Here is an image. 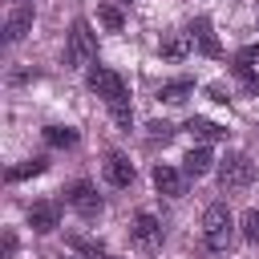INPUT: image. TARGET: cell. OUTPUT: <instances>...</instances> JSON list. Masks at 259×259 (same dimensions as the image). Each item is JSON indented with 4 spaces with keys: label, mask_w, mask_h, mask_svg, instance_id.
Returning <instances> with one entry per match:
<instances>
[{
    "label": "cell",
    "mask_w": 259,
    "mask_h": 259,
    "mask_svg": "<svg viewBox=\"0 0 259 259\" xmlns=\"http://www.w3.org/2000/svg\"><path fill=\"white\" fill-rule=\"evenodd\" d=\"M89 89L109 105V113H113V121L121 125V130H130V121H134V109H130V93H125V81L113 73V69H105V65H89Z\"/></svg>",
    "instance_id": "6da1fadb"
},
{
    "label": "cell",
    "mask_w": 259,
    "mask_h": 259,
    "mask_svg": "<svg viewBox=\"0 0 259 259\" xmlns=\"http://www.w3.org/2000/svg\"><path fill=\"white\" fill-rule=\"evenodd\" d=\"M202 239H206L210 251H227V247H231V239H235V219H231V210H227L223 202H210V206L202 210Z\"/></svg>",
    "instance_id": "7a4b0ae2"
},
{
    "label": "cell",
    "mask_w": 259,
    "mask_h": 259,
    "mask_svg": "<svg viewBox=\"0 0 259 259\" xmlns=\"http://www.w3.org/2000/svg\"><path fill=\"white\" fill-rule=\"evenodd\" d=\"M255 174H259V166L251 162V154H227L219 162V186L223 190H247L255 182Z\"/></svg>",
    "instance_id": "3957f363"
},
{
    "label": "cell",
    "mask_w": 259,
    "mask_h": 259,
    "mask_svg": "<svg viewBox=\"0 0 259 259\" xmlns=\"http://www.w3.org/2000/svg\"><path fill=\"white\" fill-rule=\"evenodd\" d=\"M97 57V40L89 32V20H73V32H69V65H89Z\"/></svg>",
    "instance_id": "277c9868"
},
{
    "label": "cell",
    "mask_w": 259,
    "mask_h": 259,
    "mask_svg": "<svg viewBox=\"0 0 259 259\" xmlns=\"http://www.w3.org/2000/svg\"><path fill=\"white\" fill-rule=\"evenodd\" d=\"M186 36H190V45H194L202 57H223V45H219V36H214V24H210L206 16H198V20L186 28Z\"/></svg>",
    "instance_id": "5b68a950"
},
{
    "label": "cell",
    "mask_w": 259,
    "mask_h": 259,
    "mask_svg": "<svg viewBox=\"0 0 259 259\" xmlns=\"http://www.w3.org/2000/svg\"><path fill=\"white\" fill-rule=\"evenodd\" d=\"M69 202H73V210H77L81 219H93V214L101 210V198H97L93 182H73V186H69Z\"/></svg>",
    "instance_id": "8992f818"
},
{
    "label": "cell",
    "mask_w": 259,
    "mask_h": 259,
    "mask_svg": "<svg viewBox=\"0 0 259 259\" xmlns=\"http://www.w3.org/2000/svg\"><path fill=\"white\" fill-rule=\"evenodd\" d=\"M130 235H134V243H138V247H146V251H150V247H158V243H162V223H158L154 214H146V210H142V214L134 219Z\"/></svg>",
    "instance_id": "52a82bcc"
},
{
    "label": "cell",
    "mask_w": 259,
    "mask_h": 259,
    "mask_svg": "<svg viewBox=\"0 0 259 259\" xmlns=\"http://www.w3.org/2000/svg\"><path fill=\"white\" fill-rule=\"evenodd\" d=\"M28 28H32V4H12L8 20H4V36H8V45L24 40V32H28Z\"/></svg>",
    "instance_id": "ba28073f"
},
{
    "label": "cell",
    "mask_w": 259,
    "mask_h": 259,
    "mask_svg": "<svg viewBox=\"0 0 259 259\" xmlns=\"http://www.w3.org/2000/svg\"><path fill=\"white\" fill-rule=\"evenodd\" d=\"M57 223H61V206H57V202H36V206L28 210V227L40 231V235L57 231Z\"/></svg>",
    "instance_id": "9c48e42d"
},
{
    "label": "cell",
    "mask_w": 259,
    "mask_h": 259,
    "mask_svg": "<svg viewBox=\"0 0 259 259\" xmlns=\"http://www.w3.org/2000/svg\"><path fill=\"white\" fill-rule=\"evenodd\" d=\"M105 178H109V186H130V182H134V162L113 150V154L105 158Z\"/></svg>",
    "instance_id": "30bf717a"
},
{
    "label": "cell",
    "mask_w": 259,
    "mask_h": 259,
    "mask_svg": "<svg viewBox=\"0 0 259 259\" xmlns=\"http://www.w3.org/2000/svg\"><path fill=\"white\" fill-rule=\"evenodd\" d=\"M182 178H186V174H178L174 166H154V186H158V194H166V198H178V194H182Z\"/></svg>",
    "instance_id": "8fae6325"
},
{
    "label": "cell",
    "mask_w": 259,
    "mask_h": 259,
    "mask_svg": "<svg viewBox=\"0 0 259 259\" xmlns=\"http://www.w3.org/2000/svg\"><path fill=\"white\" fill-rule=\"evenodd\" d=\"M186 130H190L198 142H227V125H219V121H210V117H190Z\"/></svg>",
    "instance_id": "7c38bea8"
},
{
    "label": "cell",
    "mask_w": 259,
    "mask_h": 259,
    "mask_svg": "<svg viewBox=\"0 0 259 259\" xmlns=\"http://www.w3.org/2000/svg\"><path fill=\"white\" fill-rule=\"evenodd\" d=\"M210 166H214V158H210V150H206V146H194V150L182 158V174H186V178H202Z\"/></svg>",
    "instance_id": "4fadbf2b"
},
{
    "label": "cell",
    "mask_w": 259,
    "mask_h": 259,
    "mask_svg": "<svg viewBox=\"0 0 259 259\" xmlns=\"http://www.w3.org/2000/svg\"><path fill=\"white\" fill-rule=\"evenodd\" d=\"M194 45H190V36L186 32H174V36H166L162 45H158V53L166 57V61H186V53H190Z\"/></svg>",
    "instance_id": "5bb4252c"
},
{
    "label": "cell",
    "mask_w": 259,
    "mask_h": 259,
    "mask_svg": "<svg viewBox=\"0 0 259 259\" xmlns=\"http://www.w3.org/2000/svg\"><path fill=\"white\" fill-rule=\"evenodd\" d=\"M231 69H235V77H251V73H259V45L239 49L235 61H231Z\"/></svg>",
    "instance_id": "9a60e30c"
},
{
    "label": "cell",
    "mask_w": 259,
    "mask_h": 259,
    "mask_svg": "<svg viewBox=\"0 0 259 259\" xmlns=\"http://www.w3.org/2000/svg\"><path fill=\"white\" fill-rule=\"evenodd\" d=\"M190 93H194V81H186V77H178V81H166V85L158 89V97H162V101H170V105L186 101Z\"/></svg>",
    "instance_id": "2e32d148"
},
{
    "label": "cell",
    "mask_w": 259,
    "mask_h": 259,
    "mask_svg": "<svg viewBox=\"0 0 259 259\" xmlns=\"http://www.w3.org/2000/svg\"><path fill=\"white\" fill-rule=\"evenodd\" d=\"M45 170H49V158H28V162H20V166H12V170H8V182H20V178L45 174Z\"/></svg>",
    "instance_id": "e0dca14e"
},
{
    "label": "cell",
    "mask_w": 259,
    "mask_h": 259,
    "mask_svg": "<svg viewBox=\"0 0 259 259\" xmlns=\"http://www.w3.org/2000/svg\"><path fill=\"white\" fill-rule=\"evenodd\" d=\"M97 20H101L105 32H121V24H125L121 8H113V4H97Z\"/></svg>",
    "instance_id": "ac0fdd59"
},
{
    "label": "cell",
    "mask_w": 259,
    "mask_h": 259,
    "mask_svg": "<svg viewBox=\"0 0 259 259\" xmlns=\"http://www.w3.org/2000/svg\"><path fill=\"white\" fill-rule=\"evenodd\" d=\"M45 142L49 146H77V130L73 125H49L45 130Z\"/></svg>",
    "instance_id": "d6986e66"
},
{
    "label": "cell",
    "mask_w": 259,
    "mask_h": 259,
    "mask_svg": "<svg viewBox=\"0 0 259 259\" xmlns=\"http://www.w3.org/2000/svg\"><path fill=\"white\" fill-rule=\"evenodd\" d=\"M69 247H73V251H81V255H89V259H105V247H101V243H93V239L73 235V239H69Z\"/></svg>",
    "instance_id": "ffe728a7"
},
{
    "label": "cell",
    "mask_w": 259,
    "mask_h": 259,
    "mask_svg": "<svg viewBox=\"0 0 259 259\" xmlns=\"http://www.w3.org/2000/svg\"><path fill=\"white\" fill-rule=\"evenodd\" d=\"M243 235H247V243H259V206H251L247 214H243Z\"/></svg>",
    "instance_id": "44dd1931"
},
{
    "label": "cell",
    "mask_w": 259,
    "mask_h": 259,
    "mask_svg": "<svg viewBox=\"0 0 259 259\" xmlns=\"http://www.w3.org/2000/svg\"><path fill=\"white\" fill-rule=\"evenodd\" d=\"M206 97H210V101H219V105H227V101H231V93H227L219 81H214V85H206Z\"/></svg>",
    "instance_id": "7402d4cb"
},
{
    "label": "cell",
    "mask_w": 259,
    "mask_h": 259,
    "mask_svg": "<svg viewBox=\"0 0 259 259\" xmlns=\"http://www.w3.org/2000/svg\"><path fill=\"white\" fill-rule=\"evenodd\" d=\"M170 134H174V125H170V121H150V138H162V142H166Z\"/></svg>",
    "instance_id": "603a6c76"
},
{
    "label": "cell",
    "mask_w": 259,
    "mask_h": 259,
    "mask_svg": "<svg viewBox=\"0 0 259 259\" xmlns=\"http://www.w3.org/2000/svg\"><path fill=\"white\" fill-rule=\"evenodd\" d=\"M239 81L247 85V93H255V97H259V73H251V77H239Z\"/></svg>",
    "instance_id": "cb8c5ba5"
},
{
    "label": "cell",
    "mask_w": 259,
    "mask_h": 259,
    "mask_svg": "<svg viewBox=\"0 0 259 259\" xmlns=\"http://www.w3.org/2000/svg\"><path fill=\"white\" fill-rule=\"evenodd\" d=\"M20 4H24V0H20Z\"/></svg>",
    "instance_id": "d4e9b609"
},
{
    "label": "cell",
    "mask_w": 259,
    "mask_h": 259,
    "mask_svg": "<svg viewBox=\"0 0 259 259\" xmlns=\"http://www.w3.org/2000/svg\"><path fill=\"white\" fill-rule=\"evenodd\" d=\"M125 4H130V0H125Z\"/></svg>",
    "instance_id": "484cf974"
}]
</instances>
